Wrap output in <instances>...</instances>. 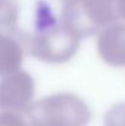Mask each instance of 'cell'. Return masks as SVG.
<instances>
[{
    "instance_id": "cell-1",
    "label": "cell",
    "mask_w": 125,
    "mask_h": 126,
    "mask_svg": "<svg viewBox=\"0 0 125 126\" xmlns=\"http://www.w3.org/2000/svg\"><path fill=\"white\" fill-rule=\"evenodd\" d=\"M21 39L32 56L45 63L61 64L75 55L81 38L63 20L56 21L47 10H42L35 32L23 33Z\"/></svg>"
},
{
    "instance_id": "cell-2",
    "label": "cell",
    "mask_w": 125,
    "mask_h": 126,
    "mask_svg": "<svg viewBox=\"0 0 125 126\" xmlns=\"http://www.w3.org/2000/svg\"><path fill=\"white\" fill-rule=\"evenodd\" d=\"M31 126H86L91 111L81 98L70 93L45 97L27 110Z\"/></svg>"
},
{
    "instance_id": "cell-3",
    "label": "cell",
    "mask_w": 125,
    "mask_h": 126,
    "mask_svg": "<svg viewBox=\"0 0 125 126\" xmlns=\"http://www.w3.org/2000/svg\"><path fill=\"white\" fill-rule=\"evenodd\" d=\"M35 95V81L25 71L15 70L0 79V109L20 114L27 111Z\"/></svg>"
},
{
    "instance_id": "cell-4",
    "label": "cell",
    "mask_w": 125,
    "mask_h": 126,
    "mask_svg": "<svg viewBox=\"0 0 125 126\" xmlns=\"http://www.w3.org/2000/svg\"><path fill=\"white\" fill-rule=\"evenodd\" d=\"M98 54L104 63L115 67L125 66V25L113 23L99 32Z\"/></svg>"
},
{
    "instance_id": "cell-5",
    "label": "cell",
    "mask_w": 125,
    "mask_h": 126,
    "mask_svg": "<svg viewBox=\"0 0 125 126\" xmlns=\"http://www.w3.org/2000/svg\"><path fill=\"white\" fill-rule=\"evenodd\" d=\"M23 59L21 43L11 34L0 30V75L18 70Z\"/></svg>"
},
{
    "instance_id": "cell-6",
    "label": "cell",
    "mask_w": 125,
    "mask_h": 126,
    "mask_svg": "<svg viewBox=\"0 0 125 126\" xmlns=\"http://www.w3.org/2000/svg\"><path fill=\"white\" fill-rule=\"evenodd\" d=\"M104 126H125V103L115 104L107 111Z\"/></svg>"
},
{
    "instance_id": "cell-7",
    "label": "cell",
    "mask_w": 125,
    "mask_h": 126,
    "mask_svg": "<svg viewBox=\"0 0 125 126\" xmlns=\"http://www.w3.org/2000/svg\"><path fill=\"white\" fill-rule=\"evenodd\" d=\"M0 126H30L17 113L1 111L0 113Z\"/></svg>"
},
{
    "instance_id": "cell-8",
    "label": "cell",
    "mask_w": 125,
    "mask_h": 126,
    "mask_svg": "<svg viewBox=\"0 0 125 126\" xmlns=\"http://www.w3.org/2000/svg\"><path fill=\"white\" fill-rule=\"evenodd\" d=\"M118 10L120 17L125 18V0H118Z\"/></svg>"
}]
</instances>
